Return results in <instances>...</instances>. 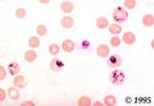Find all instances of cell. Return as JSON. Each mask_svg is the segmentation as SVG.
<instances>
[{"mask_svg": "<svg viewBox=\"0 0 154 106\" xmlns=\"http://www.w3.org/2000/svg\"><path fill=\"white\" fill-rule=\"evenodd\" d=\"M77 104L79 106H91V99L87 95L80 96L78 101H77Z\"/></svg>", "mask_w": 154, "mask_h": 106, "instance_id": "cell-19", "label": "cell"}, {"mask_svg": "<svg viewBox=\"0 0 154 106\" xmlns=\"http://www.w3.org/2000/svg\"><path fill=\"white\" fill-rule=\"evenodd\" d=\"M75 46H76L75 42L72 40H69H69H65L62 42V49L66 53H70L73 51Z\"/></svg>", "mask_w": 154, "mask_h": 106, "instance_id": "cell-7", "label": "cell"}, {"mask_svg": "<svg viewBox=\"0 0 154 106\" xmlns=\"http://www.w3.org/2000/svg\"><path fill=\"white\" fill-rule=\"evenodd\" d=\"M36 32L38 36H45L46 33H47V29H46V26L45 24H40V25H38L37 28H36Z\"/></svg>", "mask_w": 154, "mask_h": 106, "instance_id": "cell-21", "label": "cell"}, {"mask_svg": "<svg viewBox=\"0 0 154 106\" xmlns=\"http://www.w3.org/2000/svg\"><path fill=\"white\" fill-rule=\"evenodd\" d=\"M79 46H80L81 49L87 50V49H89V48L91 47V43H90V42H89V41L84 40V41H82V42L79 43Z\"/></svg>", "mask_w": 154, "mask_h": 106, "instance_id": "cell-25", "label": "cell"}, {"mask_svg": "<svg viewBox=\"0 0 154 106\" xmlns=\"http://www.w3.org/2000/svg\"><path fill=\"white\" fill-rule=\"evenodd\" d=\"M122 31V26L119 23H112L109 25V32L111 34H113L114 36H118L119 34H120Z\"/></svg>", "mask_w": 154, "mask_h": 106, "instance_id": "cell-16", "label": "cell"}, {"mask_svg": "<svg viewBox=\"0 0 154 106\" xmlns=\"http://www.w3.org/2000/svg\"><path fill=\"white\" fill-rule=\"evenodd\" d=\"M13 83L14 85L17 87L18 89H23L25 88L26 85H27V81L25 76L23 75H16V77L14 78L13 80Z\"/></svg>", "mask_w": 154, "mask_h": 106, "instance_id": "cell-4", "label": "cell"}, {"mask_svg": "<svg viewBox=\"0 0 154 106\" xmlns=\"http://www.w3.org/2000/svg\"><path fill=\"white\" fill-rule=\"evenodd\" d=\"M110 82L115 86H120L125 82V74L122 70H115L110 72L109 74Z\"/></svg>", "mask_w": 154, "mask_h": 106, "instance_id": "cell-1", "label": "cell"}, {"mask_svg": "<svg viewBox=\"0 0 154 106\" xmlns=\"http://www.w3.org/2000/svg\"><path fill=\"white\" fill-rule=\"evenodd\" d=\"M6 96H7V93L3 89L0 88V102H1V101H4L5 98H6Z\"/></svg>", "mask_w": 154, "mask_h": 106, "instance_id": "cell-27", "label": "cell"}, {"mask_svg": "<svg viewBox=\"0 0 154 106\" xmlns=\"http://www.w3.org/2000/svg\"><path fill=\"white\" fill-rule=\"evenodd\" d=\"M64 63H63L62 60L58 59V58H54L53 60H51L50 62V69L53 71H60L63 67H64Z\"/></svg>", "mask_w": 154, "mask_h": 106, "instance_id": "cell-8", "label": "cell"}, {"mask_svg": "<svg viewBox=\"0 0 154 106\" xmlns=\"http://www.w3.org/2000/svg\"><path fill=\"white\" fill-rule=\"evenodd\" d=\"M112 17L117 23H123L127 20L128 18V13L127 11L122 7H117L112 14Z\"/></svg>", "mask_w": 154, "mask_h": 106, "instance_id": "cell-2", "label": "cell"}, {"mask_svg": "<svg viewBox=\"0 0 154 106\" xmlns=\"http://www.w3.org/2000/svg\"><path fill=\"white\" fill-rule=\"evenodd\" d=\"M120 43H122V40H120V38H119L118 36H113L112 38L110 39V45H111V46L119 47L120 45Z\"/></svg>", "mask_w": 154, "mask_h": 106, "instance_id": "cell-22", "label": "cell"}, {"mask_svg": "<svg viewBox=\"0 0 154 106\" xmlns=\"http://www.w3.org/2000/svg\"><path fill=\"white\" fill-rule=\"evenodd\" d=\"M123 5L126 9L133 10L135 7H136V0H124Z\"/></svg>", "mask_w": 154, "mask_h": 106, "instance_id": "cell-23", "label": "cell"}, {"mask_svg": "<svg viewBox=\"0 0 154 106\" xmlns=\"http://www.w3.org/2000/svg\"><path fill=\"white\" fill-rule=\"evenodd\" d=\"M94 105H100V106H101V105H102V103L99 102V101H97V102H95V103H94Z\"/></svg>", "mask_w": 154, "mask_h": 106, "instance_id": "cell-30", "label": "cell"}, {"mask_svg": "<svg viewBox=\"0 0 154 106\" xmlns=\"http://www.w3.org/2000/svg\"><path fill=\"white\" fill-rule=\"evenodd\" d=\"M103 102H104L103 104L106 106H114L117 104V98L113 95H108L104 96Z\"/></svg>", "mask_w": 154, "mask_h": 106, "instance_id": "cell-17", "label": "cell"}, {"mask_svg": "<svg viewBox=\"0 0 154 106\" xmlns=\"http://www.w3.org/2000/svg\"><path fill=\"white\" fill-rule=\"evenodd\" d=\"M96 54H97V56H99L101 58L108 57L109 54H110L109 46L104 45V43H102V45H99L97 47H96Z\"/></svg>", "mask_w": 154, "mask_h": 106, "instance_id": "cell-5", "label": "cell"}, {"mask_svg": "<svg viewBox=\"0 0 154 106\" xmlns=\"http://www.w3.org/2000/svg\"><path fill=\"white\" fill-rule=\"evenodd\" d=\"M26 14H27V12L24 8H18L16 11V17L19 19H22L26 17Z\"/></svg>", "mask_w": 154, "mask_h": 106, "instance_id": "cell-24", "label": "cell"}, {"mask_svg": "<svg viewBox=\"0 0 154 106\" xmlns=\"http://www.w3.org/2000/svg\"><path fill=\"white\" fill-rule=\"evenodd\" d=\"M6 75H7V70L5 69L4 67L0 66V81L1 80H4L6 78Z\"/></svg>", "mask_w": 154, "mask_h": 106, "instance_id": "cell-26", "label": "cell"}, {"mask_svg": "<svg viewBox=\"0 0 154 106\" xmlns=\"http://www.w3.org/2000/svg\"><path fill=\"white\" fill-rule=\"evenodd\" d=\"M21 105L22 106H25V105H35V103H34L33 101L30 100V101H25V102H22Z\"/></svg>", "mask_w": 154, "mask_h": 106, "instance_id": "cell-28", "label": "cell"}, {"mask_svg": "<svg viewBox=\"0 0 154 106\" xmlns=\"http://www.w3.org/2000/svg\"><path fill=\"white\" fill-rule=\"evenodd\" d=\"M7 94L9 98H12L13 100H17L19 98V96H20V93H19V91L17 89V87H11V88H9Z\"/></svg>", "mask_w": 154, "mask_h": 106, "instance_id": "cell-14", "label": "cell"}, {"mask_svg": "<svg viewBox=\"0 0 154 106\" xmlns=\"http://www.w3.org/2000/svg\"><path fill=\"white\" fill-rule=\"evenodd\" d=\"M28 45L29 46H31L32 48H37L40 46L41 45V40L40 38L37 36H33L28 40Z\"/></svg>", "mask_w": 154, "mask_h": 106, "instance_id": "cell-18", "label": "cell"}, {"mask_svg": "<svg viewBox=\"0 0 154 106\" xmlns=\"http://www.w3.org/2000/svg\"><path fill=\"white\" fill-rule=\"evenodd\" d=\"M142 23L144 27H152L154 25V17L151 14H144L142 18Z\"/></svg>", "mask_w": 154, "mask_h": 106, "instance_id": "cell-10", "label": "cell"}, {"mask_svg": "<svg viewBox=\"0 0 154 106\" xmlns=\"http://www.w3.org/2000/svg\"><path fill=\"white\" fill-rule=\"evenodd\" d=\"M38 1H40V3H42L43 5H46V4H48L50 2V0H38Z\"/></svg>", "mask_w": 154, "mask_h": 106, "instance_id": "cell-29", "label": "cell"}, {"mask_svg": "<svg viewBox=\"0 0 154 106\" xmlns=\"http://www.w3.org/2000/svg\"><path fill=\"white\" fill-rule=\"evenodd\" d=\"M122 41H123V42L125 43V45H131L135 42H136V36H135V34L133 32L127 31V32L123 33Z\"/></svg>", "mask_w": 154, "mask_h": 106, "instance_id": "cell-6", "label": "cell"}, {"mask_svg": "<svg viewBox=\"0 0 154 106\" xmlns=\"http://www.w3.org/2000/svg\"><path fill=\"white\" fill-rule=\"evenodd\" d=\"M95 25L100 30H104L109 26V20L105 17H100L95 20Z\"/></svg>", "mask_w": 154, "mask_h": 106, "instance_id": "cell-11", "label": "cell"}, {"mask_svg": "<svg viewBox=\"0 0 154 106\" xmlns=\"http://www.w3.org/2000/svg\"><path fill=\"white\" fill-rule=\"evenodd\" d=\"M73 24H74L73 18H72L71 17H69V16H65L61 19V25L64 28H66V29L71 28L72 26H73Z\"/></svg>", "mask_w": 154, "mask_h": 106, "instance_id": "cell-12", "label": "cell"}, {"mask_svg": "<svg viewBox=\"0 0 154 106\" xmlns=\"http://www.w3.org/2000/svg\"><path fill=\"white\" fill-rule=\"evenodd\" d=\"M0 1H2V0H0Z\"/></svg>", "mask_w": 154, "mask_h": 106, "instance_id": "cell-31", "label": "cell"}, {"mask_svg": "<svg viewBox=\"0 0 154 106\" xmlns=\"http://www.w3.org/2000/svg\"><path fill=\"white\" fill-rule=\"evenodd\" d=\"M37 52L35 50H27L24 54V59H25L26 62L28 63H33L35 62V60L37 59Z\"/></svg>", "mask_w": 154, "mask_h": 106, "instance_id": "cell-15", "label": "cell"}, {"mask_svg": "<svg viewBox=\"0 0 154 106\" xmlns=\"http://www.w3.org/2000/svg\"><path fill=\"white\" fill-rule=\"evenodd\" d=\"M48 51H49L50 55H53V56L59 54L60 45H57V43H51V45H49V47H48Z\"/></svg>", "mask_w": 154, "mask_h": 106, "instance_id": "cell-20", "label": "cell"}, {"mask_svg": "<svg viewBox=\"0 0 154 106\" xmlns=\"http://www.w3.org/2000/svg\"><path fill=\"white\" fill-rule=\"evenodd\" d=\"M107 65L111 69H117L120 65H122V58H120L118 54H113L108 57L107 60Z\"/></svg>", "mask_w": 154, "mask_h": 106, "instance_id": "cell-3", "label": "cell"}, {"mask_svg": "<svg viewBox=\"0 0 154 106\" xmlns=\"http://www.w3.org/2000/svg\"><path fill=\"white\" fill-rule=\"evenodd\" d=\"M20 71V67L17 62H11L8 65V72L13 76H16Z\"/></svg>", "mask_w": 154, "mask_h": 106, "instance_id": "cell-9", "label": "cell"}, {"mask_svg": "<svg viewBox=\"0 0 154 106\" xmlns=\"http://www.w3.org/2000/svg\"><path fill=\"white\" fill-rule=\"evenodd\" d=\"M73 9H74L73 4L69 1H64L61 4V10H62V12L65 14H70L73 11Z\"/></svg>", "mask_w": 154, "mask_h": 106, "instance_id": "cell-13", "label": "cell"}]
</instances>
